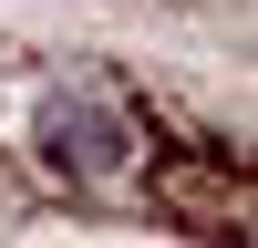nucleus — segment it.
I'll list each match as a JSON object with an SVG mask.
<instances>
[{
  "label": "nucleus",
  "mask_w": 258,
  "mask_h": 248,
  "mask_svg": "<svg viewBox=\"0 0 258 248\" xmlns=\"http://www.w3.org/2000/svg\"><path fill=\"white\" fill-rule=\"evenodd\" d=\"M124 155H135V124H124L114 103H62V114H52V165L73 186H103Z\"/></svg>",
  "instance_id": "f257e3e1"
}]
</instances>
